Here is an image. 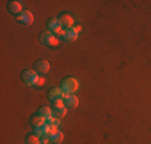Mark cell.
Segmentation results:
<instances>
[{
  "instance_id": "d6986e66",
  "label": "cell",
  "mask_w": 151,
  "mask_h": 144,
  "mask_svg": "<svg viewBox=\"0 0 151 144\" xmlns=\"http://www.w3.org/2000/svg\"><path fill=\"white\" fill-rule=\"evenodd\" d=\"M73 31L76 32V34H79V32L82 31V27H81V26H74V27H73Z\"/></svg>"
},
{
  "instance_id": "52a82bcc",
  "label": "cell",
  "mask_w": 151,
  "mask_h": 144,
  "mask_svg": "<svg viewBox=\"0 0 151 144\" xmlns=\"http://www.w3.org/2000/svg\"><path fill=\"white\" fill-rule=\"evenodd\" d=\"M64 106H66L68 109H76V107H79V98L76 95H68L66 98H64Z\"/></svg>"
},
{
  "instance_id": "3957f363",
  "label": "cell",
  "mask_w": 151,
  "mask_h": 144,
  "mask_svg": "<svg viewBox=\"0 0 151 144\" xmlns=\"http://www.w3.org/2000/svg\"><path fill=\"white\" fill-rule=\"evenodd\" d=\"M37 77H39V74H37V71H35V69L24 71L23 74H21V80H23L26 85H29V86L34 85V82H35V78H37Z\"/></svg>"
},
{
  "instance_id": "6da1fadb",
  "label": "cell",
  "mask_w": 151,
  "mask_h": 144,
  "mask_svg": "<svg viewBox=\"0 0 151 144\" xmlns=\"http://www.w3.org/2000/svg\"><path fill=\"white\" fill-rule=\"evenodd\" d=\"M61 90H63L66 95H74L76 91L79 90V80L74 77H68L63 80V83H61Z\"/></svg>"
},
{
  "instance_id": "ac0fdd59",
  "label": "cell",
  "mask_w": 151,
  "mask_h": 144,
  "mask_svg": "<svg viewBox=\"0 0 151 144\" xmlns=\"http://www.w3.org/2000/svg\"><path fill=\"white\" fill-rule=\"evenodd\" d=\"M52 104H53V109H56V107H64V99H53Z\"/></svg>"
},
{
  "instance_id": "7c38bea8",
  "label": "cell",
  "mask_w": 151,
  "mask_h": 144,
  "mask_svg": "<svg viewBox=\"0 0 151 144\" xmlns=\"http://www.w3.org/2000/svg\"><path fill=\"white\" fill-rule=\"evenodd\" d=\"M63 139H64V135L61 131H58V133H55V135L50 136V143H55V144H61Z\"/></svg>"
},
{
  "instance_id": "277c9868",
  "label": "cell",
  "mask_w": 151,
  "mask_h": 144,
  "mask_svg": "<svg viewBox=\"0 0 151 144\" xmlns=\"http://www.w3.org/2000/svg\"><path fill=\"white\" fill-rule=\"evenodd\" d=\"M18 21H19L21 24H24V26H31V24L34 23V14H32L29 10H24V11L18 16Z\"/></svg>"
},
{
  "instance_id": "e0dca14e",
  "label": "cell",
  "mask_w": 151,
  "mask_h": 144,
  "mask_svg": "<svg viewBox=\"0 0 151 144\" xmlns=\"http://www.w3.org/2000/svg\"><path fill=\"white\" fill-rule=\"evenodd\" d=\"M44 85H45V78L42 77V75H39V77L35 78V82H34L32 86H44Z\"/></svg>"
},
{
  "instance_id": "8fae6325",
  "label": "cell",
  "mask_w": 151,
  "mask_h": 144,
  "mask_svg": "<svg viewBox=\"0 0 151 144\" xmlns=\"http://www.w3.org/2000/svg\"><path fill=\"white\" fill-rule=\"evenodd\" d=\"M77 38H79V34H76L73 29H68L66 34H64V38H63V40H66V42H76Z\"/></svg>"
},
{
  "instance_id": "7a4b0ae2",
  "label": "cell",
  "mask_w": 151,
  "mask_h": 144,
  "mask_svg": "<svg viewBox=\"0 0 151 144\" xmlns=\"http://www.w3.org/2000/svg\"><path fill=\"white\" fill-rule=\"evenodd\" d=\"M40 42L44 43L45 46H52V48H55V46L60 45V37H56L53 32L50 31H45L44 34L40 35Z\"/></svg>"
},
{
  "instance_id": "8992f818",
  "label": "cell",
  "mask_w": 151,
  "mask_h": 144,
  "mask_svg": "<svg viewBox=\"0 0 151 144\" xmlns=\"http://www.w3.org/2000/svg\"><path fill=\"white\" fill-rule=\"evenodd\" d=\"M66 96H68V95H66V93H64L61 88H52V90L48 91V99H50V101H53V99H64Z\"/></svg>"
},
{
  "instance_id": "30bf717a",
  "label": "cell",
  "mask_w": 151,
  "mask_h": 144,
  "mask_svg": "<svg viewBox=\"0 0 151 144\" xmlns=\"http://www.w3.org/2000/svg\"><path fill=\"white\" fill-rule=\"evenodd\" d=\"M31 123L34 128H39V127H44L47 125V118L42 117V115H34V117L31 118Z\"/></svg>"
},
{
  "instance_id": "5bb4252c",
  "label": "cell",
  "mask_w": 151,
  "mask_h": 144,
  "mask_svg": "<svg viewBox=\"0 0 151 144\" xmlns=\"http://www.w3.org/2000/svg\"><path fill=\"white\" fill-rule=\"evenodd\" d=\"M26 143H27V144H42L40 136H37L35 133H32V135L27 136V138H26Z\"/></svg>"
},
{
  "instance_id": "9a60e30c",
  "label": "cell",
  "mask_w": 151,
  "mask_h": 144,
  "mask_svg": "<svg viewBox=\"0 0 151 144\" xmlns=\"http://www.w3.org/2000/svg\"><path fill=\"white\" fill-rule=\"evenodd\" d=\"M39 115H42V117H45L47 120H48V118L53 115V110L50 109V107H40V110H39Z\"/></svg>"
},
{
  "instance_id": "2e32d148",
  "label": "cell",
  "mask_w": 151,
  "mask_h": 144,
  "mask_svg": "<svg viewBox=\"0 0 151 144\" xmlns=\"http://www.w3.org/2000/svg\"><path fill=\"white\" fill-rule=\"evenodd\" d=\"M60 122H61V118L55 117V115H52V117H50L48 120H47V123H48V125H56V127H58V125H60Z\"/></svg>"
},
{
  "instance_id": "ba28073f",
  "label": "cell",
  "mask_w": 151,
  "mask_h": 144,
  "mask_svg": "<svg viewBox=\"0 0 151 144\" xmlns=\"http://www.w3.org/2000/svg\"><path fill=\"white\" fill-rule=\"evenodd\" d=\"M50 63L48 61H37L35 63V71H37V74H47V72H50Z\"/></svg>"
},
{
  "instance_id": "5b68a950",
  "label": "cell",
  "mask_w": 151,
  "mask_h": 144,
  "mask_svg": "<svg viewBox=\"0 0 151 144\" xmlns=\"http://www.w3.org/2000/svg\"><path fill=\"white\" fill-rule=\"evenodd\" d=\"M58 19H60L61 26L66 29V31H68V29H73L74 27V18L71 16V14H61Z\"/></svg>"
},
{
  "instance_id": "4fadbf2b",
  "label": "cell",
  "mask_w": 151,
  "mask_h": 144,
  "mask_svg": "<svg viewBox=\"0 0 151 144\" xmlns=\"http://www.w3.org/2000/svg\"><path fill=\"white\" fill-rule=\"evenodd\" d=\"M66 114H68V107H66V106H64V107H56V109H53V115H55V117H58V118H63Z\"/></svg>"
},
{
  "instance_id": "9c48e42d",
  "label": "cell",
  "mask_w": 151,
  "mask_h": 144,
  "mask_svg": "<svg viewBox=\"0 0 151 144\" xmlns=\"http://www.w3.org/2000/svg\"><path fill=\"white\" fill-rule=\"evenodd\" d=\"M8 11L13 14H21L24 11L23 10V3L21 2H10L8 3Z\"/></svg>"
}]
</instances>
